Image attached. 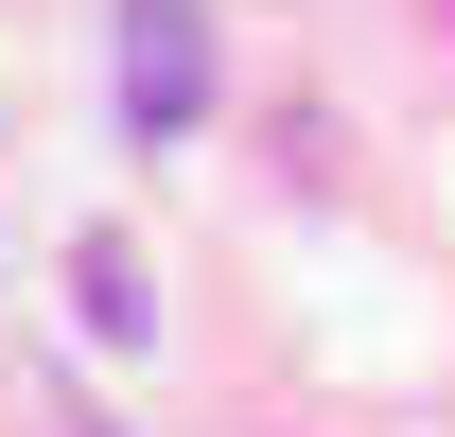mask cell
Instances as JSON below:
<instances>
[{
	"label": "cell",
	"instance_id": "1",
	"mask_svg": "<svg viewBox=\"0 0 455 437\" xmlns=\"http://www.w3.org/2000/svg\"><path fill=\"white\" fill-rule=\"evenodd\" d=\"M123 123L140 140H193L211 123V18L193 0H123Z\"/></svg>",
	"mask_w": 455,
	"mask_h": 437
},
{
	"label": "cell",
	"instance_id": "2",
	"mask_svg": "<svg viewBox=\"0 0 455 437\" xmlns=\"http://www.w3.org/2000/svg\"><path fill=\"white\" fill-rule=\"evenodd\" d=\"M70 298H88V332H106V350H140V245H123V227H88V245H70Z\"/></svg>",
	"mask_w": 455,
	"mask_h": 437
}]
</instances>
